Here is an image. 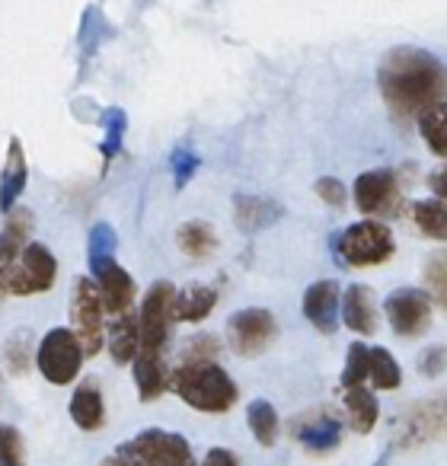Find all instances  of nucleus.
<instances>
[{
	"mask_svg": "<svg viewBox=\"0 0 447 466\" xmlns=\"http://www.w3.org/2000/svg\"><path fill=\"white\" fill-rule=\"evenodd\" d=\"M29 233H33V214L26 208L7 211V224L0 230V288L4 291H7V272L20 259L23 247L29 243Z\"/></svg>",
	"mask_w": 447,
	"mask_h": 466,
	"instance_id": "nucleus-14",
	"label": "nucleus"
},
{
	"mask_svg": "<svg viewBox=\"0 0 447 466\" xmlns=\"http://www.w3.org/2000/svg\"><path fill=\"white\" fill-rule=\"evenodd\" d=\"M201 466H240V460H237V453L228 451V447H211V451L205 453V460H201Z\"/></svg>",
	"mask_w": 447,
	"mask_h": 466,
	"instance_id": "nucleus-39",
	"label": "nucleus"
},
{
	"mask_svg": "<svg viewBox=\"0 0 447 466\" xmlns=\"http://www.w3.org/2000/svg\"><path fill=\"white\" fill-rule=\"evenodd\" d=\"M419 131H422V141L428 144L434 157H444L447 160V103L428 106L425 112H419Z\"/></svg>",
	"mask_w": 447,
	"mask_h": 466,
	"instance_id": "nucleus-25",
	"label": "nucleus"
},
{
	"mask_svg": "<svg viewBox=\"0 0 447 466\" xmlns=\"http://www.w3.org/2000/svg\"><path fill=\"white\" fill-rule=\"evenodd\" d=\"M118 457L128 466H195L192 447L182 434L147 428L135 441L118 447Z\"/></svg>",
	"mask_w": 447,
	"mask_h": 466,
	"instance_id": "nucleus-4",
	"label": "nucleus"
},
{
	"mask_svg": "<svg viewBox=\"0 0 447 466\" xmlns=\"http://www.w3.org/2000/svg\"><path fill=\"white\" fill-rule=\"evenodd\" d=\"M103 300H99L97 281L90 279H77L71 291V323H74V336H77L84 355H97L106 342L103 332Z\"/></svg>",
	"mask_w": 447,
	"mask_h": 466,
	"instance_id": "nucleus-7",
	"label": "nucleus"
},
{
	"mask_svg": "<svg viewBox=\"0 0 447 466\" xmlns=\"http://www.w3.org/2000/svg\"><path fill=\"white\" fill-rule=\"evenodd\" d=\"M131 364H135L137 396H141L144 402H154L157 396H163L169 390V377H173V370L167 368V361H163L160 351L137 349V355Z\"/></svg>",
	"mask_w": 447,
	"mask_h": 466,
	"instance_id": "nucleus-17",
	"label": "nucleus"
},
{
	"mask_svg": "<svg viewBox=\"0 0 447 466\" xmlns=\"http://www.w3.org/2000/svg\"><path fill=\"white\" fill-rule=\"evenodd\" d=\"M355 205L371 218H390L400 205V182L393 169H368L355 179Z\"/></svg>",
	"mask_w": 447,
	"mask_h": 466,
	"instance_id": "nucleus-11",
	"label": "nucleus"
},
{
	"mask_svg": "<svg viewBox=\"0 0 447 466\" xmlns=\"http://www.w3.org/2000/svg\"><path fill=\"white\" fill-rule=\"evenodd\" d=\"M176 243L188 259H208L218 249V233L208 220H186L176 233Z\"/></svg>",
	"mask_w": 447,
	"mask_h": 466,
	"instance_id": "nucleus-24",
	"label": "nucleus"
},
{
	"mask_svg": "<svg viewBox=\"0 0 447 466\" xmlns=\"http://www.w3.org/2000/svg\"><path fill=\"white\" fill-rule=\"evenodd\" d=\"M58 279V262L46 243H26L20 259L7 272V294L29 298V294H46Z\"/></svg>",
	"mask_w": 447,
	"mask_h": 466,
	"instance_id": "nucleus-6",
	"label": "nucleus"
},
{
	"mask_svg": "<svg viewBox=\"0 0 447 466\" xmlns=\"http://www.w3.org/2000/svg\"><path fill=\"white\" fill-rule=\"evenodd\" d=\"M173 285L169 281H157L150 291L144 294L141 317H137V332H141V349L144 351H160L169 339V326H173Z\"/></svg>",
	"mask_w": 447,
	"mask_h": 466,
	"instance_id": "nucleus-8",
	"label": "nucleus"
},
{
	"mask_svg": "<svg viewBox=\"0 0 447 466\" xmlns=\"http://www.w3.org/2000/svg\"><path fill=\"white\" fill-rule=\"evenodd\" d=\"M116 247H118V237L109 224H97L90 230V240H86V256H90V272L106 262L116 259Z\"/></svg>",
	"mask_w": 447,
	"mask_h": 466,
	"instance_id": "nucleus-30",
	"label": "nucleus"
},
{
	"mask_svg": "<svg viewBox=\"0 0 447 466\" xmlns=\"http://www.w3.org/2000/svg\"><path fill=\"white\" fill-rule=\"evenodd\" d=\"M447 370V349L444 345H432L419 355V374L425 377H438Z\"/></svg>",
	"mask_w": 447,
	"mask_h": 466,
	"instance_id": "nucleus-36",
	"label": "nucleus"
},
{
	"mask_svg": "<svg viewBox=\"0 0 447 466\" xmlns=\"http://www.w3.org/2000/svg\"><path fill=\"white\" fill-rule=\"evenodd\" d=\"M99 466H128V463H125V460H122V457H118V453H116V457H106V460H103V463H99Z\"/></svg>",
	"mask_w": 447,
	"mask_h": 466,
	"instance_id": "nucleus-41",
	"label": "nucleus"
},
{
	"mask_svg": "<svg viewBox=\"0 0 447 466\" xmlns=\"http://www.w3.org/2000/svg\"><path fill=\"white\" fill-rule=\"evenodd\" d=\"M281 205L279 201L259 198V195H237L234 198V220L243 233H256L272 227L281 218Z\"/></svg>",
	"mask_w": 447,
	"mask_h": 466,
	"instance_id": "nucleus-20",
	"label": "nucleus"
},
{
	"mask_svg": "<svg viewBox=\"0 0 447 466\" xmlns=\"http://www.w3.org/2000/svg\"><path fill=\"white\" fill-rule=\"evenodd\" d=\"M71 419L80 431H99L106 425V402H103V390L99 383L84 380L71 396Z\"/></svg>",
	"mask_w": 447,
	"mask_h": 466,
	"instance_id": "nucleus-19",
	"label": "nucleus"
},
{
	"mask_svg": "<svg viewBox=\"0 0 447 466\" xmlns=\"http://www.w3.org/2000/svg\"><path fill=\"white\" fill-rule=\"evenodd\" d=\"M339 288L336 281H313L304 294V317L320 329L323 336H332L339 326Z\"/></svg>",
	"mask_w": 447,
	"mask_h": 466,
	"instance_id": "nucleus-15",
	"label": "nucleus"
},
{
	"mask_svg": "<svg viewBox=\"0 0 447 466\" xmlns=\"http://www.w3.org/2000/svg\"><path fill=\"white\" fill-rule=\"evenodd\" d=\"M169 387L179 396L186 406L198 409L208 415L228 412L237 402V383L230 380V374L214 361H179V368L169 377Z\"/></svg>",
	"mask_w": 447,
	"mask_h": 466,
	"instance_id": "nucleus-2",
	"label": "nucleus"
},
{
	"mask_svg": "<svg viewBox=\"0 0 447 466\" xmlns=\"http://www.w3.org/2000/svg\"><path fill=\"white\" fill-rule=\"evenodd\" d=\"M4 364L14 377H23L33 368V332L16 329L14 336H7L4 342Z\"/></svg>",
	"mask_w": 447,
	"mask_h": 466,
	"instance_id": "nucleus-29",
	"label": "nucleus"
},
{
	"mask_svg": "<svg viewBox=\"0 0 447 466\" xmlns=\"http://www.w3.org/2000/svg\"><path fill=\"white\" fill-rule=\"evenodd\" d=\"M425 285H428V294L434 298V304L447 310V249H438L434 256H428Z\"/></svg>",
	"mask_w": 447,
	"mask_h": 466,
	"instance_id": "nucleus-31",
	"label": "nucleus"
},
{
	"mask_svg": "<svg viewBox=\"0 0 447 466\" xmlns=\"http://www.w3.org/2000/svg\"><path fill=\"white\" fill-rule=\"evenodd\" d=\"M368 361H371V349L361 342H355L345 355V370H342V390L345 387H358V383L368 380Z\"/></svg>",
	"mask_w": 447,
	"mask_h": 466,
	"instance_id": "nucleus-32",
	"label": "nucleus"
},
{
	"mask_svg": "<svg viewBox=\"0 0 447 466\" xmlns=\"http://www.w3.org/2000/svg\"><path fill=\"white\" fill-rule=\"evenodd\" d=\"M428 188H432V192L438 195L441 201H447V167L438 169V173H432V179H428Z\"/></svg>",
	"mask_w": 447,
	"mask_h": 466,
	"instance_id": "nucleus-40",
	"label": "nucleus"
},
{
	"mask_svg": "<svg viewBox=\"0 0 447 466\" xmlns=\"http://www.w3.org/2000/svg\"><path fill=\"white\" fill-rule=\"evenodd\" d=\"M332 253L339 256V266L368 268L387 262L396 253V243L393 233L387 230V224H381V220H358V224L345 227L332 240Z\"/></svg>",
	"mask_w": 447,
	"mask_h": 466,
	"instance_id": "nucleus-3",
	"label": "nucleus"
},
{
	"mask_svg": "<svg viewBox=\"0 0 447 466\" xmlns=\"http://www.w3.org/2000/svg\"><path fill=\"white\" fill-rule=\"evenodd\" d=\"M368 380L374 383L377 390H396L402 380V370L396 364V358L390 355L387 349H371V361H368Z\"/></svg>",
	"mask_w": 447,
	"mask_h": 466,
	"instance_id": "nucleus-28",
	"label": "nucleus"
},
{
	"mask_svg": "<svg viewBox=\"0 0 447 466\" xmlns=\"http://www.w3.org/2000/svg\"><path fill=\"white\" fill-rule=\"evenodd\" d=\"M279 336V326H275V317L262 307H249V310H240L230 317L228 323V342L237 355L249 358L259 355L272 345V339Z\"/></svg>",
	"mask_w": 447,
	"mask_h": 466,
	"instance_id": "nucleus-9",
	"label": "nucleus"
},
{
	"mask_svg": "<svg viewBox=\"0 0 447 466\" xmlns=\"http://www.w3.org/2000/svg\"><path fill=\"white\" fill-rule=\"evenodd\" d=\"M29 179V167H26V154H23L20 137H10L7 147V163H4V173H0V211L7 214L14 211L16 198L23 195Z\"/></svg>",
	"mask_w": 447,
	"mask_h": 466,
	"instance_id": "nucleus-18",
	"label": "nucleus"
},
{
	"mask_svg": "<svg viewBox=\"0 0 447 466\" xmlns=\"http://www.w3.org/2000/svg\"><path fill=\"white\" fill-rule=\"evenodd\" d=\"M23 434L14 425H0V466H23Z\"/></svg>",
	"mask_w": 447,
	"mask_h": 466,
	"instance_id": "nucleus-34",
	"label": "nucleus"
},
{
	"mask_svg": "<svg viewBox=\"0 0 447 466\" xmlns=\"http://www.w3.org/2000/svg\"><path fill=\"white\" fill-rule=\"evenodd\" d=\"M214 355H218V339H214V336H198L186 351H182V361H192V364L214 361Z\"/></svg>",
	"mask_w": 447,
	"mask_h": 466,
	"instance_id": "nucleus-38",
	"label": "nucleus"
},
{
	"mask_svg": "<svg viewBox=\"0 0 447 466\" xmlns=\"http://www.w3.org/2000/svg\"><path fill=\"white\" fill-rule=\"evenodd\" d=\"M339 317H342V323L349 326L351 332H358V336H374V329H377L374 294L364 285H349L342 300H339Z\"/></svg>",
	"mask_w": 447,
	"mask_h": 466,
	"instance_id": "nucleus-16",
	"label": "nucleus"
},
{
	"mask_svg": "<svg viewBox=\"0 0 447 466\" xmlns=\"http://www.w3.org/2000/svg\"><path fill=\"white\" fill-rule=\"evenodd\" d=\"M247 421L253 438L259 441L262 447H272L279 441V415H275V406L266 400H253L247 409Z\"/></svg>",
	"mask_w": 447,
	"mask_h": 466,
	"instance_id": "nucleus-26",
	"label": "nucleus"
},
{
	"mask_svg": "<svg viewBox=\"0 0 447 466\" xmlns=\"http://www.w3.org/2000/svg\"><path fill=\"white\" fill-rule=\"evenodd\" d=\"M345 412H349V421L358 434H368L377 425L381 406H377V396L358 383V387H345Z\"/></svg>",
	"mask_w": 447,
	"mask_h": 466,
	"instance_id": "nucleus-23",
	"label": "nucleus"
},
{
	"mask_svg": "<svg viewBox=\"0 0 447 466\" xmlns=\"http://www.w3.org/2000/svg\"><path fill=\"white\" fill-rule=\"evenodd\" d=\"M103 125H106V137H103V157L112 160V157L122 150V141H125V128H128V118H125L122 109H106L103 116Z\"/></svg>",
	"mask_w": 447,
	"mask_h": 466,
	"instance_id": "nucleus-33",
	"label": "nucleus"
},
{
	"mask_svg": "<svg viewBox=\"0 0 447 466\" xmlns=\"http://www.w3.org/2000/svg\"><path fill=\"white\" fill-rule=\"evenodd\" d=\"M294 438L310 453H330L342 441V425H339L336 415L317 409V412H307L304 419L294 421Z\"/></svg>",
	"mask_w": 447,
	"mask_h": 466,
	"instance_id": "nucleus-13",
	"label": "nucleus"
},
{
	"mask_svg": "<svg viewBox=\"0 0 447 466\" xmlns=\"http://www.w3.org/2000/svg\"><path fill=\"white\" fill-rule=\"evenodd\" d=\"M169 163H173V179H176V188H186L188 182H192L195 169H198V157H195L192 150L179 147V150H173V157H169Z\"/></svg>",
	"mask_w": 447,
	"mask_h": 466,
	"instance_id": "nucleus-35",
	"label": "nucleus"
},
{
	"mask_svg": "<svg viewBox=\"0 0 447 466\" xmlns=\"http://www.w3.org/2000/svg\"><path fill=\"white\" fill-rule=\"evenodd\" d=\"M0 393H4V377H0Z\"/></svg>",
	"mask_w": 447,
	"mask_h": 466,
	"instance_id": "nucleus-42",
	"label": "nucleus"
},
{
	"mask_svg": "<svg viewBox=\"0 0 447 466\" xmlns=\"http://www.w3.org/2000/svg\"><path fill=\"white\" fill-rule=\"evenodd\" d=\"M93 279H97V291H99V300H103L106 313L118 317V313L131 310V300H135V279H131L116 259L93 268Z\"/></svg>",
	"mask_w": 447,
	"mask_h": 466,
	"instance_id": "nucleus-12",
	"label": "nucleus"
},
{
	"mask_svg": "<svg viewBox=\"0 0 447 466\" xmlns=\"http://www.w3.org/2000/svg\"><path fill=\"white\" fill-rule=\"evenodd\" d=\"M377 86L396 118H412L447 96V67L422 48H393L377 67Z\"/></svg>",
	"mask_w": 447,
	"mask_h": 466,
	"instance_id": "nucleus-1",
	"label": "nucleus"
},
{
	"mask_svg": "<svg viewBox=\"0 0 447 466\" xmlns=\"http://www.w3.org/2000/svg\"><path fill=\"white\" fill-rule=\"evenodd\" d=\"M84 349H80L74 329H65V326H55V329L46 332V339L39 342V351H36V368L42 370L48 383L55 387H65L84 368Z\"/></svg>",
	"mask_w": 447,
	"mask_h": 466,
	"instance_id": "nucleus-5",
	"label": "nucleus"
},
{
	"mask_svg": "<svg viewBox=\"0 0 447 466\" xmlns=\"http://www.w3.org/2000/svg\"><path fill=\"white\" fill-rule=\"evenodd\" d=\"M317 195L330 208H342L345 201H349V188H345L342 182L336 179V176H323V179L317 182Z\"/></svg>",
	"mask_w": 447,
	"mask_h": 466,
	"instance_id": "nucleus-37",
	"label": "nucleus"
},
{
	"mask_svg": "<svg viewBox=\"0 0 447 466\" xmlns=\"http://www.w3.org/2000/svg\"><path fill=\"white\" fill-rule=\"evenodd\" d=\"M106 345H109V355L116 364H128L135 361L137 349H141V332H137V317L135 313H118L109 326V336H106Z\"/></svg>",
	"mask_w": 447,
	"mask_h": 466,
	"instance_id": "nucleus-22",
	"label": "nucleus"
},
{
	"mask_svg": "<svg viewBox=\"0 0 447 466\" xmlns=\"http://www.w3.org/2000/svg\"><path fill=\"white\" fill-rule=\"evenodd\" d=\"M218 304V291L208 285H188L173 294V323H198Z\"/></svg>",
	"mask_w": 447,
	"mask_h": 466,
	"instance_id": "nucleus-21",
	"label": "nucleus"
},
{
	"mask_svg": "<svg viewBox=\"0 0 447 466\" xmlns=\"http://www.w3.org/2000/svg\"><path fill=\"white\" fill-rule=\"evenodd\" d=\"M383 310H387V319L396 336L406 339L422 336L428 329V323H432V300L419 288H396L387 298V304H383Z\"/></svg>",
	"mask_w": 447,
	"mask_h": 466,
	"instance_id": "nucleus-10",
	"label": "nucleus"
},
{
	"mask_svg": "<svg viewBox=\"0 0 447 466\" xmlns=\"http://www.w3.org/2000/svg\"><path fill=\"white\" fill-rule=\"evenodd\" d=\"M412 220L425 237L447 240V201H419L412 208Z\"/></svg>",
	"mask_w": 447,
	"mask_h": 466,
	"instance_id": "nucleus-27",
	"label": "nucleus"
}]
</instances>
